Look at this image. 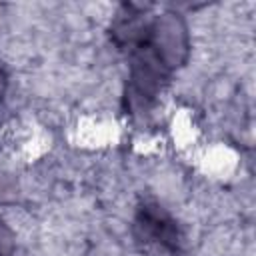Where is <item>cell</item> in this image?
Here are the masks:
<instances>
[{
	"label": "cell",
	"instance_id": "obj_1",
	"mask_svg": "<svg viewBox=\"0 0 256 256\" xmlns=\"http://www.w3.org/2000/svg\"><path fill=\"white\" fill-rule=\"evenodd\" d=\"M144 44L168 72L182 66L190 52V38L184 18L176 12L154 16Z\"/></svg>",
	"mask_w": 256,
	"mask_h": 256
},
{
	"label": "cell",
	"instance_id": "obj_2",
	"mask_svg": "<svg viewBox=\"0 0 256 256\" xmlns=\"http://www.w3.org/2000/svg\"><path fill=\"white\" fill-rule=\"evenodd\" d=\"M134 236L138 238V242L170 254L178 252L182 244L178 222L170 216L164 206L152 200H146L138 206L134 218Z\"/></svg>",
	"mask_w": 256,
	"mask_h": 256
},
{
	"label": "cell",
	"instance_id": "obj_3",
	"mask_svg": "<svg viewBox=\"0 0 256 256\" xmlns=\"http://www.w3.org/2000/svg\"><path fill=\"white\" fill-rule=\"evenodd\" d=\"M16 250V236L12 228L0 218V256H14Z\"/></svg>",
	"mask_w": 256,
	"mask_h": 256
},
{
	"label": "cell",
	"instance_id": "obj_4",
	"mask_svg": "<svg viewBox=\"0 0 256 256\" xmlns=\"http://www.w3.org/2000/svg\"><path fill=\"white\" fill-rule=\"evenodd\" d=\"M6 88H8V74H6L4 66L0 64V100H2L4 92H6Z\"/></svg>",
	"mask_w": 256,
	"mask_h": 256
}]
</instances>
